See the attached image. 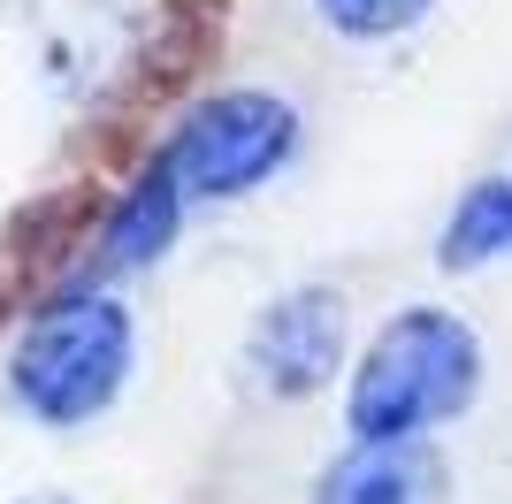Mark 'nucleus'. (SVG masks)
I'll use <instances>...</instances> for the list:
<instances>
[{
  "mask_svg": "<svg viewBox=\"0 0 512 504\" xmlns=\"http://www.w3.org/2000/svg\"><path fill=\"white\" fill-rule=\"evenodd\" d=\"M130 359H138V321L123 298L69 291L23 321L16 352H8V390L46 428H85L123 398Z\"/></svg>",
  "mask_w": 512,
  "mask_h": 504,
  "instance_id": "obj_1",
  "label": "nucleus"
},
{
  "mask_svg": "<svg viewBox=\"0 0 512 504\" xmlns=\"http://www.w3.org/2000/svg\"><path fill=\"white\" fill-rule=\"evenodd\" d=\"M474 390H482L474 329L459 314H444V306H406L367 344L352 398H344V420H352V436H421L436 420L467 413Z\"/></svg>",
  "mask_w": 512,
  "mask_h": 504,
  "instance_id": "obj_2",
  "label": "nucleus"
},
{
  "mask_svg": "<svg viewBox=\"0 0 512 504\" xmlns=\"http://www.w3.org/2000/svg\"><path fill=\"white\" fill-rule=\"evenodd\" d=\"M291 153H299V107L283 92H268V84H230V92H207L176 123L161 168L176 176L184 199L214 207V199H237V191L268 184Z\"/></svg>",
  "mask_w": 512,
  "mask_h": 504,
  "instance_id": "obj_3",
  "label": "nucleus"
},
{
  "mask_svg": "<svg viewBox=\"0 0 512 504\" xmlns=\"http://www.w3.org/2000/svg\"><path fill=\"white\" fill-rule=\"evenodd\" d=\"M337 359H344V298L321 283L283 291L245 336V375L268 398H314L337 375Z\"/></svg>",
  "mask_w": 512,
  "mask_h": 504,
  "instance_id": "obj_4",
  "label": "nucleus"
},
{
  "mask_svg": "<svg viewBox=\"0 0 512 504\" xmlns=\"http://www.w3.org/2000/svg\"><path fill=\"white\" fill-rule=\"evenodd\" d=\"M451 466L421 436H360L314 482V504H444Z\"/></svg>",
  "mask_w": 512,
  "mask_h": 504,
  "instance_id": "obj_5",
  "label": "nucleus"
},
{
  "mask_svg": "<svg viewBox=\"0 0 512 504\" xmlns=\"http://www.w3.org/2000/svg\"><path fill=\"white\" fill-rule=\"evenodd\" d=\"M184 191H176V176L161 161L138 176V184L115 199V214H107V230H100V268L107 275H130V268H153L161 252L176 245V230H184Z\"/></svg>",
  "mask_w": 512,
  "mask_h": 504,
  "instance_id": "obj_6",
  "label": "nucleus"
},
{
  "mask_svg": "<svg viewBox=\"0 0 512 504\" xmlns=\"http://www.w3.org/2000/svg\"><path fill=\"white\" fill-rule=\"evenodd\" d=\"M436 260L444 268H490V260H512V184H474L467 199H459V214L444 222V237H436Z\"/></svg>",
  "mask_w": 512,
  "mask_h": 504,
  "instance_id": "obj_7",
  "label": "nucleus"
},
{
  "mask_svg": "<svg viewBox=\"0 0 512 504\" xmlns=\"http://www.w3.org/2000/svg\"><path fill=\"white\" fill-rule=\"evenodd\" d=\"M436 0H314V16L344 39H398L413 23H428Z\"/></svg>",
  "mask_w": 512,
  "mask_h": 504,
  "instance_id": "obj_8",
  "label": "nucleus"
},
{
  "mask_svg": "<svg viewBox=\"0 0 512 504\" xmlns=\"http://www.w3.org/2000/svg\"><path fill=\"white\" fill-rule=\"evenodd\" d=\"M16 504H77V497H54V489H39V497H16Z\"/></svg>",
  "mask_w": 512,
  "mask_h": 504,
  "instance_id": "obj_9",
  "label": "nucleus"
}]
</instances>
